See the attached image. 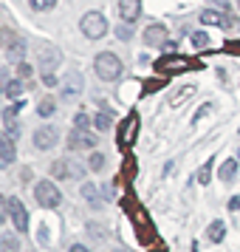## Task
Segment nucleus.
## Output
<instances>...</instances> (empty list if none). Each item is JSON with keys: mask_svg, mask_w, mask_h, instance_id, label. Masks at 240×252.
I'll list each match as a JSON object with an SVG mask.
<instances>
[{"mask_svg": "<svg viewBox=\"0 0 240 252\" xmlns=\"http://www.w3.org/2000/svg\"><path fill=\"white\" fill-rule=\"evenodd\" d=\"M93 68H96V77L105 82H113L122 77V71H125V63L116 57L113 51H102V54H96L93 60Z\"/></svg>", "mask_w": 240, "mask_h": 252, "instance_id": "1", "label": "nucleus"}, {"mask_svg": "<svg viewBox=\"0 0 240 252\" xmlns=\"http://www.w3.org/2000/svg\"><path fill=\"white\" fill-rule=\"evenodd\" d=\"M80 29H82V34L88 37V40H102V37L110 32L107 17H105L102 12H88V14L80 20Z\"/></svg>", "mask_w": 240, "mask_h": 252, "instance_id": "2", "label": "nucleus"}, {"mask_svg": "<svg viewBox=\"0 0 240 252\" xmlns=\"http://www.w3.org/2000/svg\"><path fill=\"white\" fill-rule=\"evenodd\" d=\"M34 201L40 207H46V210H57L59 201H62V195H59L54 182H37L34 184Z\"/></svg>", "mask_w": 240, "mask_h": 252, "instance_id": "3", "label": "nucleus"}, {"mask_svg": "<svg viewBox=\"0 0 240 252\" xmlns=\"http://www.w3.org/2000/svg\"><path fill=\"white\" fill-rule=\"evenodd\" d=\"M51 176L54 179H82L85 176V167L77 159H57L51 164Z\"/></svg>", "mask_w": 240, "mask_h": 252, "instance_id": "4", "label": "nucleus"}, {"mask_svg": "<svg viewBox=\"0 0 240 252\" xmlns=\"http://www.w3.org/2000/svg\"><path fill=\"white\" fill-rule=\"evenodd\" d=\"M59 142V130L54 125H43L34 130V148L37 150H51Z\"/></svg>", "mask_w": 240, "mask_h": 252, "instance_id": "5", "label": "nucleus"}, {"mask_svg": "<svg viewBox=\"0 0 240 252\" xmlns=\"http://www.w3.org/2000/svg\"><path fill=\"white\" fill-rule=\"evenodd\" d=\"M9 218H12V224L17 227V232H26L28 229V213H26V207L20 198H9Z\"/></svg>", "mask_w": 240, "mask_h": 252, "instance_id": "6", "label": "nucleus"}, {"mask_svg": "<svg viewBox=\"0 0 240 252\" xmlns=\"http://www.w3.org/2000/svg\"><path fill=\"white\" fill-rule=\"evenodd\" d=\"M96 148V136L93 133H88V130H71L68 136V150H93Z\"/></svg>", "mask_w": 240, "mask_h": 252, "instance_id": "7", "label": "nucleus"}, {"mask_svg": "<svg viewBox=\"0 0 240 252\" xmlns=\"http://www.w3.org/2000/svg\"><path fill=\"white\" fill-rule=\"evenodd\" d=\"M59 63H62V54H59L54 46H43V48H40V71H43V77L51 74Z\"/></svg>", "mask_w": 240, "mask_h": 252, "instance_id": "8", "label": "nucleus"}, {"mask_svg": "<svg viewBox=\"0 0 240 252\" xmlns=\"http://www.w3.org/2000/svg\"><path fill=\"white\" fill-rule=\"evenodd\" d=\"M119 17L125 26H133L141 17V0H119Z\"/></svg>", "mask_w": 240, "mask_h": 252, "instance_id": "9", "label": "nucleus"}, {"mask_svg": "<svg viewBox=\"0 0 240 252\" xmlns=\"http://www.w3.org/2000/svg\"><path fill=\"white\" fill-rule=\"evenodd\" d=\"M170 37H167V26H161V23H153L144 29V46L150 48H161L164 43H167Z\"/></svg>", "mask_w": 240, "mask_h": 252, "instance_id": "10", "label": "nucleus"}, {"mask_svg": "<svg viewBox=\"0 0 240 252\" xmlns=\"http://www.w3.org/2000/svg\"><path fill=\"white\" fill-rule=\"evenodd\" d=\"M14 136L12 133H6V130H0V164L6 167V164H12L14 161Z\"/></svg>", "mask_w": 240, "mask_h": 252, "instance_id": "11", "label": "nucleus"}, {"mask_svg": "<svg viewBox=\"0 0 240 252\" xmlns=\"http://www.w3.org/2000/svg\"><path fill=\"white\" fill-rule=\"evenodd\" d=\"M82 85H85V82H82V77L77 71H68V74L62 77V94H65V96H77V94L82 91Z\"/></svg>", "mask_w": 240, "mask_h": 252, "instance_id": "12", "label": "nucleus"}, {"mask_svg": "<svg viewBox=\"0 0 240 252\" xmlns=\"http://www.w3.org/2000/svg\"><path fill=\"white\" fill-rule=\"evenodd\" d=\"M6 57H9V63H14V65H23V57H26L23 40H17V43H12V46L6 48Z\"/></svg>", "mask_w": 240, "mask_h": 252, "instance_id": "13", "label": "nucleus"}, {"mask_svg": "<svg viewBox=\"0 0 240 252\" xmlns=\"http://www.w3.org/2000/svg\"><path fill=\"white\" fill-rule=\"evenodd\" d=\"M17 111H20V102L12 105V108H6L3 111V122H6V133H17Z\"/></svg>", "mask_w": 240, "mask_h": 252, "instance_id": "14", "label": "nucleus"}, {"mask_svg": "<svg viewBox=\"0 0 240 252\" xmlns=\"http://www.w3.org/2000/svg\"><path fill=\"white\" fill-rule=\"evenodd\" d=\"M82 198H85V201H88V204H91L93 210H99V207H102V201H99V190H96V187H93L91 182L82 184Z\"/></svg>", "mask_w": 240, "mask_h": 252, "instance_id": "15", "label": "nucleus"}, {"mask_svg": "<svg viewBox=\"0 0 240 252\" xmlns=\"http://www.w3.org/2000/svg\"><path fill=\"white\" fill-rule=\"evenodd\" d=\"M206 235H209L212 244H220V241L226 238V227H223V221H212L209 229H206Z\"/></svg>", "mask_w": 240, "mask_h": 252, "instance_id": "16", "label": "nucleus"}, {"mask_svg": "<svg viewBox=\"0 0 240 252\" xmlns=\"http://www.w3.org/2000/svg\"><path fill=\"white\" fill-rule=\"evenodd\" d=\"M235 173H238V159H226L223 161V164H220V173H217V176H220V182H232V179H235Z\"/></svg>", "mask_w": 240, "mask_h": 252, "instance_id": "17", "label": "nucleus"}, {"mask_svg": "<svg viewBox=\"0 0 240 252\" xmlns=\"http://www.w3.org/2000/svg\"><path fill=\"white\" fill-rule=\"evenodd\" d=\"M0 252H20V241H17L14 232H6L0 238Z\"/></svg>", "mask_w": 240, "mask_h": 252, "instance_id": "18", "label": "nucleus"}, {"mask_svg": "<svg viewBox=\"0 0 240 252\" xmlns=\"http://www.w3.org/2000/svg\"><path fill=\"white\" fill-rule=\"evenodd\" d=\"M220 17H223V14L215 12V9H204V12H201V23L204 26H220Z\"/></svg>", "mask_w": 240, "mask_h": 252, "instance_id": "19", "label": "nucleus"}, {"mask_svg": "<svg viewBox=\"0 0 240 252\" xmlns=\"http://www.w3.org/2000/svg\"><path fill=\"white\" fill-rule=\"evenodd\" d=\"M93 125H96V130H107V127L113 125V114H110V111H102V114H96Z\"/></svg>", "mask_w": 240, "mask_h": 252, "instance_id": "20", "label": "nucleus"}, {"mask_svg": "<svg viewBox=\"0 0 240 252\" xmlns=\"http://www.w3.org/2000/svg\"><path fill=\"white\" fill-rule=\"evenodd\" d=\"M54 111H57V102H54L51 96H46L43 102L37 105V114H40V116H54Z\"/></svg>", "mask_w": 240, "mask_h": 252, "instance_id": "21", "label": "nucleus"}, {"mask_svg": "<svg viewBox=\"0 0 240 252\" xmlns=\"http://www.w3.org/2000/svg\"><path fill=\"white\" fill-rule=\"evenodd\" d=\"M88 235H91V238H96V241H102V238H107V227L96 224V221H91V224H88Z\"/></svg>", "mask_w": 240, "mask_h": 252, "instance_id": "22", "label": "nucleus"}, {"mask_svg": "<svg viewBox=\"0 0 240 252\" xmlns=\"http://www.w3.org/2000/svg\"><path fill=\"white\" fill-rule=\"evenodd\" d=\"M23 88H26V85H23V82H20V80H12V82H9V88H6V91H3V94H6L9 99H17V96L23 94Z\"/></svg>", "mask_w": 240, "mask_h": 252, "instance_id": "23", "label": "nucleus"}, {"mask_svg": "<svg viewBox=\"0 0 240 252\" xmlns=\"http://www.w3.org/2000/svg\"><path fill=\"white\" fill-rule=\"evenodd\" d=\"M17 40H20V37L14 34L12 29H0V46L3 48H9L12 43H17Z\"/></svg>", "mask_w": 240, "mask_h": 252, "instance_id": "24", "label": "nucleus"}, {"mask_svg": "<svg viewBox=\"0 0 240 252\" xmlns=\"http://www.w3.org/2000/svg\"><path fill=\"white\" fill-rule=\"evenodd\" d=\"M74 127H77V130H88V127H91V116L85 114V111H80V114L74 116Z\"/></svg>", "mask_w": 240, "mask_h": 252, "instance_id": "25", "label": "nucleus"}, {"mask_svg": "<svg viewBox=\"0 0 240 252\" xmlns=\"http://www.w3.org/2000/svg\"><path fill=\"white\" fill-rule=\"evenodd\" d=\"M192 46L201 48V51L209 48V34H206V32H195V34H192Z\"/></svg>", "mask_w": 240, "mask_h": 252, "instance_id": "26", "label": "nucleus"}, {"mask_svg": "<svg viewBox=\"0 0 240 252\" xmlns=\"http://www.w3.org/2000/svg\"><path fill=\"white\" fill-rule=\"evenodd\" d=\"M212 164H215V159H209L204 167L198 170V182H201V184H209V179H212V176H209V173H212Z\"/></svg>", "mask_w": 240, "mask_h": 252, "instance_id": "27", "label": "nucleus"}, {"mask_svg": "<svg viewBox=\"0 0 240 252\" xmlns=\"http://www.w3.org/2000/svg\"><path fill=\"white\" fill-rule=\"evenodd\" d=\"M31 6H34L37 12H48V9H54L57 6V0H28Z\"/></svg>", "mask_w": 240, "mask_h": 252, "instance_id": "28", "label": "nucleus"}, {"mask_svg": "<svg viewBox=\"0 0 240 252\" xmlns=\"http://www.w3.org/2000/svg\"><path fill=\"white\" fill-rule=\"evenodd\" d=\"M88 164H91V170H102V167H105V156H102V153H91Z\"/></svg>", "mask_w": 240, "mask_h": 252, "instance_id": "29", "label": "nucleus"}, {"mask_svg": "<svg viewBox=\"0 0 240 252\" xmlns=\"http://www.w3.org/2000/svg\"><path fill=\"white\" fill-rule=\"evenodd\" d=\"M6 218H9V198L0 195V224H6Z\"/></svg>", "mask_w": 240, "mask_h": 252, "instance_id": "30", "label": "nucleus"}, {"mask_svg": "<svg viewBox=\"0 0 240 252\" xmlns=\"http://www.w3.org/2000/svg\"><path fill=\"white\" fill-rule=\"evenodd\" d=\"M220 26H223V29H235V26H238V17H232V14H223V17H220Z\"/></svg>", "mask_w": 240, "mask_h": 252, "instance_id": "31", "label": "nucleus"}, {"mask_svg": "<svg viewBox=\"0 0 240 252\" xmlns=\"http://www.w3.org/2000/svg\"><path fill=\"white\" fill-rule=\"evenodd\" d=\"M116 34H119V40H130V37H133V29H127V26H119V29H116Z\"/></svg>", "mask_w": 240, "mask_h": 252, "instance_id": "32", "label": "nucleus"}, {"mask_svg": "<svg viewBox=\"0 0 240 252\" xmlns=\"http://www.w3.org/2000/svg\"><path fill=\"white\" fill-rule=\"evenodd\" d=\"M9 82H12V80H9V71L0 68V91H6V88H9Z\"/></svg>", "mask_w": 240, "mask_h": 252, "instance_id": "33", "label": "nucleus"}, {"mask_svg": "<svg viewBox=\"0 0 240 252\" xmlns=\"http://www.w3.org/2000/svg\"><path fill=\"white\" fill-rule=\"evenodd\" d=\"M164 51H167V54H172V51H178V40H167V43H164Z\"/></svg>", "mask_w": 240, "mask_h": 252, "instance_id": "34", "label": "nucleus"}, {"mask_svg": "<svg viewBox=\"0 0 240 252\" xmlns=\"http://www.w3.org/2000/svg\"><path fill=\"white\" fill-rule=\"evenodd\" d=\"M209 3H212V6H217L220 12H229V0H209Z\"/></svg>", "mask_w": 240, "mask_h": 252, "instance_id": "35", "label": "nucleus"}, {"mask_svg": "<svg viewBox=\"0 0 240 252\" xmlns=\"http://www.w3.org/2000/svg\"><path fill=\"white\" fill-rule=\"evenodd\" d=\"M43 82H46L48 88H54V85H59V82H57V77H54V74H46V77H43Z\"/></svg>", "mask_w": 240, "mask_h": 252, "instance_id": "36", "label": "nucleus"}, {"mask_svg": "<svg viewBox=\"0 0 240 252\" xmlns=\"http://www.w3.org/2000/svg\"><path fill=\"white\" fill-rule=\"evenodd\" d=\"M17 71H20V77H28V74H31V68H28L26 63H23V65H17Z\"/></svg>", "mask_w": 240, "mask_h": 252, "instance_id": "37", "label": "nucleus"}, {"mask_svg": "<svg viewBox=\"0 0 240 252\" xmlns=\"http://www.w3.org/2000/svg\"><path fill=\"white\" fill-rule=\"evenodd\" d=\"M71 252H91V250H88L85 244H74V247H71Z\"/></svg>", "mask_w": 240, "mask_h": 252, "instance_id": "38", "label": "nucleus"}, {"mask_svg": "<svg viewBox=\"0 0 240 252\" xmlns=\"http://www.w3.org/2000/svg\"><path fill=\"white\" fill-rule=\"evenodd\" d=\"M229 210H240V198H235V201H229Z\"/></svg>", "mask_w": 240, "mask_h": 252, "instance_id": "39", "label": "nucleus"}, {"mask_svg": "<svg viewBox=\"0 0 240 252\" xmlns=\"http://www.w3.org/2000/svg\"><path fill=\"white\" fill-rule=\"evenodd\" d=\"M113 252H127V250H113Z\"/></svg>", "mask_w": 240, "mask_h": 252, "instance_id": "40", "label": "nucleus"}, {"mask_svg": "<svg viewBox=\"0 0 240 252\" xmlns=\"http://www.w3.org/2000/svg\"><path fill=\"white\" fill-rule=\"evenodd\" d=\"M238 9H240V0H238Z\"/></svg>", "mask_w": 240, "mask_h": 252, "instance_id": "41", "label": "nucleus"}, {"mask_svg": "<svg viewBox=\"0 0 240 252\" xmlns=\"http://www.w3.org/2000/svg\"><path fill=\"white\" fill-rule=\"evenodd\" d=\"M238 133H240V130H238Z\"/></svg>", "mask_w": 240, "mask_h": 252, "instance_id": "42", "label": "nucleus"}]
</instances>
